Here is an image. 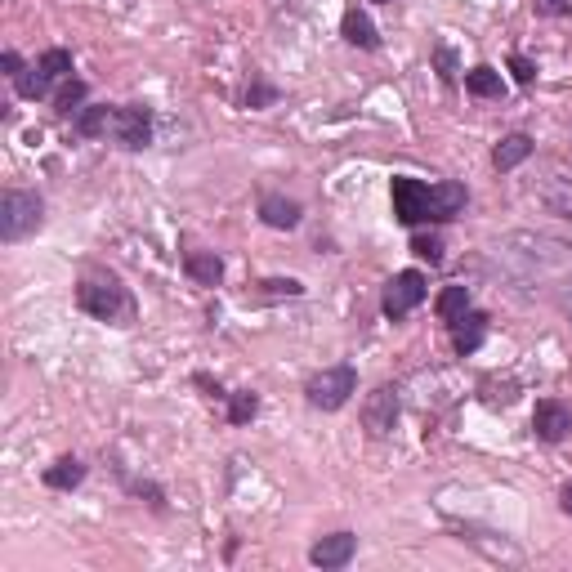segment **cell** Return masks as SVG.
<instances>
[{
    "mask_svg": "<svg viewBox=\"0 0 572 572\" xmlns=\"http://www.w3.org/2000/svg\"><path fill=\"white\" fill-rule=\"evenodd\" d=\"M269 103H278V85H269L264 76H255V81L246 85V108H269Z\"/></svg>",
    "mask_w": 572,
    "mask_h": 572,
    "instance_id": "24",
    "label": "cell"
},
{
    "mask_svg": "<svg viewBox=\"0 0 572 572\" xmlns=\"http://www.w3.org/2000/svg\"><path fill=\"white\" fill-rule=\"evenodd\" d=\"M465 202H470V193H465V184H456V179H443V184H429L425 224H447V219H456V215L465 211Z\"/></svg>",
    "mask_w": 572,
    "mask_h": 572,
    "instance_id": "10",
    "label": "cell"
},
{
    "mask_svg": "<svg viewBox=\"0 0 572 572\" xmlns=\"http://www.w3.org/2000/svg\"><path fill=\"white\" fill-rule=\"evenodd\" d=\"M434 313L443 322H456L461 318V313H470V286H443V291H438V300H434Z\"/></svg>",
    "mask_w": 572,
    "mask_h": 572,
    "instance_id": "20",
    "label": "cell"
},
{
    "mask_svg": "<svg viewBox=\"0 0 572 572\" xmlns=\"http://www.w3.org/2000/svg\"><path fill=\"white\" fill-rule=\"evenodd\" d=\"M412 255H421V260H429V264H443V237L416 233L412 237Z\"/></svg>",
    "mask_w": 572,
    "mask_h": 572,
    "instance_id": "25",
    "label": "cell"
},
{
    "mask_svg": "<svg viewBox=\"0 0 572 572\" xmlns=\"http://www.w3.org/2000/svg\"><path fill=\"white\" fill-rule=\"evenodd\" d=\"M112 117H117V108H108V103H94V108H81V112H76V135H85V139H103V135H112Z\"/></svg>",
    "mask_w": 572,
    "mask_h": 572,
    "instance_id": "18",
    "label": "cell"
},
{
    "mask_svg": "<svg viewBox=\"0 0 572 572\" xmlns=\"http://www.w3.org/2000/svg\"><path fill=\"white\" fill-rule=\"evenodd\" d=\"M340 36H345L354 50H376L380 45V32H376V23H371L367 14L354 5V9H345V18H340Z\"/></svg>",
    "mask_w": 572,
    "mask_h": 572,
    "instance_id": "15",
    "label": "cell"
},
{
    "mask_svg": "<svg viewBox=\"0 0 572 572\" xmlns=\"http://www.w3.org/2000/svg\"><path fill=\"white\" fill-rule=\"evenodd\" d=\"M394 425H398V389L380 385L376 394H367V403H362V429H367L371 438H385V434H394Z\"/></svg>",
    "mask_w": 572,
    "mask_h": 572,
    "instance_id": "8",
    "label": "cell"
},
{
    "mask_svg": "<svg viewBox=\"0 0 572 572\" xmlns=\"http://www.w3.org/2000/svg\"><path fill=\"white\" fill-rule=\"evenodd\" d=\"M85 94H90V85L76 81V76H68V81H63V90L54 94V112H59V117H76V112L85 108Z\"/></svg>",
    "mask_w": 572,
    "mask_h": 572,
    "instance_id": "22",
    "label": "cell"
},
{
    "mask_svg": "<svg viewBox=\"0 0 572 572\" xmlns=\"http://www.w3.org/2000/svg\"><path fill=\"white\" fill-rule=\"evenodd\" d=\"M41 479H45V488L50 492H72V488H81V479H85V461L81 456H59Z\"/></svg>",
    "mask_w": 572,
    "mask_h": 572,
    "instance_id": "16",
    "label": "cell"
},
{
    "mask_svg": "<svg viewBox=\"0 0 572 572\" xmlns=\"http://www.w3.org/2000/svg\"><path fill=\"white\" fill-rule=\"evenodd\" d=\"M260 291L264 295H291V300H295V295H304V286L295 282V278H264Z\"/></svg>",
    "mask_w": 572,
    "mask_h": 572,
    "instance_id": "26",
    "label": "cell"
},
{
    "mask_svg": "<svg viewBox=\"0 0 572 572\" xmlns=\"http://www.w3.org/2000/svg\"><path fill=\"white\" fill-rule=\"evenodd\" d=\"M255 412H260V398L251 389H233L228 394V425H251Z\"/></svg>",
    "mask_w": 572,
    "mask_h": 572,
    "instance_id": "23",
    "label": "cell"
},
{
    "mask_svg": "<svg viewBox=\"0 0 572 572\" xmlns=\"http://www.w3.org/2000/svg\"><path fill=\"white\" fill-rule=\"evenodd\" d=\"M354 394H358V371L349 367V362L322 367L318 376H309V385H304V398H309V407H318V412H340Z\"/></svg>",
    "mask_w": 572,
    "mask_h": 572,
    "instance_id": "3",
    "label": "cell"
},
{
    "mask_svg": "<svg viewBox=\"0 0 572 572\" xmlns=\"http://www.w3.org/2000/svg\"><path fill=\"white\" fill-rule=\"evenodd\" d=\"M184 273L197 286H219L224 282V260H219L215 251H188L184 255Z\"/></svg>",
    "mask_w": 572,
    "mask_h": 572,
    "instance_id": "17",
    "label": "cell"
},
{
    "mask_svg": "<svg viewBox=\"0 0 572 572\" xmlns=\"http://www.w3.org/2000/svg\"><path fill=\"white\" fill-rule=\"evenodd\" d=\"M434 63H438V76L452 85V81H456V54L447 50V45H434Z\"/></svg>",
    "mask_w": 572,
    "mask_h": 572,
    "instance_id": "27",
    "label": "cell"
},
{
    "mask_svg": "<svg viewBox=\"0 0 572 572\" xmlns=\"http://www.w3.org/2000/svg\"><path fill=\"white\" fill-rule=\"evenodd\" d=\"M358 555V537L354 532H331V537H322V541H313V550H309V564L313 568H345L349 559Z\"/></svg>",
    "mask_w": 572,
    "mask_h": 572,
    "instance_id": "11",
    "label": "cell"
},
{
    "mask_svg": "<svg viewBox=\"0 0 572 572\" xmlns=\"http://www.w3.org/2000/svg\"><path fill=\"white\" fill-rule=\"evenodd\" d=\"M45 219V202L32 188H5L0 197V242H23Z\"/></svg>",
    "mask_w": 572,
    "mask_h": 572,
    "instance_id": "2",
    "label": "cell"
},
{
    "mask_svg": "<svg viewBox=\"0 0 572 572\" xmlns=\"http://www.w3.org/2000/svg\"><path fill=\"white\" fill-rule=\"evenodd\" d=\"M371 5H389V0H371Z\"/></svg>",
    "mask_w": 572,
    "mask_h": 572,
    "instance_id": "32",
    "label": "cell"
},
{
    "mask_svg": "<svg viewBox=\"0 0 572 572\" xmlns=\"http://www.w3.org/2000/svg\"><path fill=\"white\" fill-rule=\"evenodd\" d=\"M510 72H514V81H519V85H532V81H537V68H532L523 54H510Z\"/></svg>",
    "mask_w": 572,
    "mask_h": 572,
    "instance_id": "29",
    "label": "cell"
},
{
    "mask_svg": "<svg viewBox=\"0 0 572 572\" xmlns=\"http://www.w3.org/2000/svg\"><path fill=\"white\" fill-rule=\"evenodd\" d=\"M559 510L572 514V483H564V492H559Z\"/></svg>",
    "mask_w": 572,
    "mask_h": 572,
    "instance_id": "31",
    "label": "cell"
},
{
    "mask_svg": "<svg viewBox=\"0 0 572 572\" xmlns=\"http://www.w3.org/2000/svg\"><path fill=\"white\" fill-rule=\"evenodd\" d=\"M532 434H537L541 443H564L572 434V412L559 398H541V403L532 407Z\"/></svg>",
    "mask_w": 572,
    "mask_h": 572,
    "instance_id": "9",
    "label": "cell"
},
{
    "mask_svg": "<svg viewBox=\"0 0 572 572\" xmlns=\"http://www.w3.org/2000/svg\"><path fill=\"white\" fill-rule=\"evenodd\" d=\"M389 197H394V219L407 228L425 224V202H429V184L412 175H394V184H389Z\"/></svg>",
    "mask_w": 572,
    "mask_h": 572,
    "instance_id": "7",
    "label": "cell"
},
{
    "mask_svg": "<svg viewBox=\"0 0 572 572\" xmlns=\"http://www.w3.org/2000/svg\"><path fill=\"white\" fill-rule=\"evenodd\" d=\"M532 5L546 18H572V0H532Z\"/></svg>",
    "mask_w": 572,
    "mask_h": 572,
    "instance_id": "28",
    "label": "cell"
},
{
    "mask_svg": "<svg viewBox=\"0 0 572 572\" xmlns=\"http://www.w3.org/2000/svg\"><path fill=\"white\" fill-rule=\"evenodd\" d=\"M300 202H291V197H282V193H264L260 197V219L269 228H282V233H291L295 224H300Z\"/></svg>",
    "mask_w": 572,
    "mask_h": 572,
    "instance_id": "13",
    "label": "cell"
},
{
    "mask_svg": "<svg viewBox=\"0 0 572 572\" xmlns=\"http://www.w3.org/2000/svg\"><path fill=\"white\" fill-rule=\"evenodd\" d=\"M0 68H5V76H9V81H18V76L27 72V68H23V59H18L14 50H5V54H0Z\"/></svg>",
    "mask_w": 572,
    "mask_h": 572,
    "instance_id": "30",
    "label": "cell"
},
{
    "mask_svg": "<svg viewBox=\"0 0 572 572\" xmlns=\"http://www.w3.org/2000/svg\"><path fill=\"white\" fill-rule=\"evenodd\" d=\"M488 340V313H479V309H470V313H461V318L452 322V349L456 354H474V349Z\"/></svg>",
    "mask_w": 572,
    "mask_h": 572,
    "instance_id": "12",
    "label": "cell"
},
{
    "mask_svg": "<svg viewBox=\"0 0 572 572\" xmlns=\"http://www.w3.org/2000/svg\"><path fill=\"white\" fill-rule=\"evenodd\" d=\"M541 206L559 219H572V179H559V175L550 179V184L541 188Z\"/></svg>",
    "mask_w": 572,
    "mask_h": 572,
    "instance_id": "21",
    "label": "cell"
},
{
    "mask_svg": "<svg viewBox=\"0 0 572 572\" xmlns=\"http://www.w3.org/2000/svg\"><path fill=\"white\" fill-rule=\"evenodd\" d=\"M68 76H72V50L54 45V50H45L32 68L18 76L14 90H18V99H45L54 90V81H68Z\"/></svg>",
    "mask_w": 572,
    "mask_h": 572,
    "instance_id": "4",
    "label": "cell"
},
{
    "mask_svg": "<svg viewBox=\"0 0 572 572\" xmlns=\"http://www.w3.org/2000/svg\"><path fill=\"white\" fill-rule=\"evenodd\" d=\"M465 90L474 94V99H501L505 94V81L497 68H488V63H479V68L465 72Z\"/></svg>",
    "mask_w": 572,
    "mask_h": 572,
    "instance_id": "19",
    "label": "cell"
},
{
    "mask_svg": "<svg viewBox=\"0 0 572 572\" xmlns=\"http://www.w3.org/2000/svg\"><path fill=\"white\" fill-rule=\"evenodd\" d=\"M532 135H523V130H514V135H505L501 143H497V152H492V166L501 170V175H510V170H519L523 161L532 157Z\"/></svg>",
    "mask_w": 572,
    "mask_h": 572,
    "instance_id": "14",
    "label": "cell"
},
{
    "mask_svg": "<svg viewBox=\"0 0 572 572\" xmlns=\"http://www.w3.org/2000/svg\"><path fill=\"white\" fill-rule=\"evenodd\" d=\"M112 139L126 152H143L152 143V112L143 103H121L117 117H112Z\"/></svg>",
    "mask_w": 572,
    "mask_h": 572,
    "instance_id": "6",
    "label": "cell"
},
{
    "mask_svg": "<svg viewBox=\"0 0 572 572\" xmlns=\"http://www.w3.org/2000/svg\"><path fill=\"white\" fill-rule=\"evenodd\" d=\"M76 309L90 313L94 322L130 327V322H135V295L121 286L117 273H85V278L76 282Z\"/></svg>",
    "mask_w": 572,
    "mask_h": 572,
    "instance_id": "1",
    "label": "cell"
},
{
    "mask_svg": "<svg viewBox=\"0 0 572 572\" xmlns=\"http://www.w3.org/2000/svg\"><path fill=\"white\" fill-rule=\"evenodd\" d=\"M429 295V286H425V273H416V269H403V273H394V278L385 282V295H380V309H385V318H407L412 309H421V300Z\"/></svg>",
    "mask_w": 572,
    "mask_h": 572,
    "instance_id": "5",
    "label": "cell"
}]
</instances>
